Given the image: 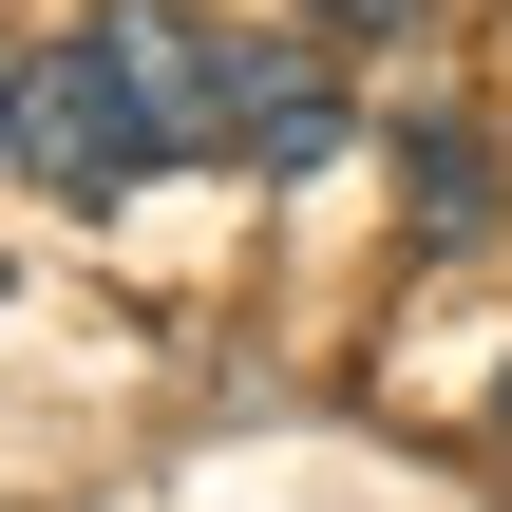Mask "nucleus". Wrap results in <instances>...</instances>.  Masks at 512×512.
<instances>
[{
	"mask_svg": "<svg viewBox=\"0 0 512 512\" xmlns=\"http://www.w3.org/2000/svg\"><path fill=\"white\" fill-rule=\"evenodd\" d=\"M57 38H76V76L114 95V133H133L152 171L228 152V38H209V19H171V0H95V19H57Z\"/></svg>",
	"mask_w": 512,
	"mask_h": 512,
	"instance_id": "nucleus-1",
	"label": "nucleus"
},
{
	"mask_svg": "<svg viewBox=\"0 0 512 512\" xmlns=\"http://www.w3.org/2000/svg\"><path fill=\"white\" fill-rule=\"evenodd\" d=\"M0 152H19V190H38V209H114V190L152 171V152L114 133V95L76 76V38H38V57L0 76Z\"/></svg>",
	"mask_w": 512,
	"mask_h": 512,
	"instance_id": "nucleus-2",
	"label": "nucleus"
},
{
	"mask_svg": "<svg viewBox=\"0 0 512 512\" xmlns=\"http://www.w3.org/2000/svg\"><path fill=\"white\" fill-rule=\"evenodd\" d=\"M228 152H247V171H323V152H342L323 19H304V38H228Z\"/></svg>",
	"mask_w": 512,
	"mask_h": 512,
	"instance_id": "nucleus-3",
	"label": "nucleus"
},
{
	"mask_svg": "<svg viewBox=\"0 0 512 512\" xmlns=\"http://www.w3.org/2000/svg\"><path fill=\"white\" fill-rule=\"evenodd\" d=\"M399 209H418L437 247H475V228H494V133H475V114H418V133H399Z\"/></svg>",
	"mask_w": 512,
	"mask_h": 512,
	"instance_id": "nucleus-4",
	"label": "nucleus"
},
{
	"mask_svg": "<svg viewBox=\"0 0 512 512\" xmlns=\"http://www.w3.org/2000/svg\"><path fill=\"white\" fill-rule=\"evenodd\" d=\"M285 19H323V38H437V0H285Z\"/></svg>",
	"mask_w": 512,
	"mask_h": 512,
	"instance_id": "nucleus-5",
	"label": "nucleus"
}]
</instances>
